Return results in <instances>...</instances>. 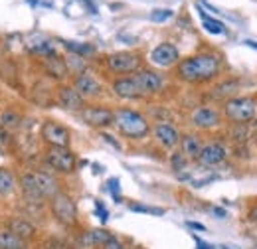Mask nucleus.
Here are the masks:
<instances>
[{
    "instance_id": "1",
    "label": "nucleus",
    "mask_w": 257,
    "mask_h": 249,
    "mask_svg": "<svg viewBox=\"0 0 257 249\" xmlns=\"http://www.w3.org/2000/svg\"><path fill=\"white\" fill-rule=\"evenodd\" d=\"M222 60L212 52H202L176 63V77L184 83H206L220 75Z\"/></svg>"
},
{
    "instance_id": "2",
    "label": "nucleus",
    "mask_w": 257,
    "mask_h": 249,
    "mask_svg": "<svg viewBox=\"0 0 257 249\" xmlns=\"http://www.w3.org/2000/svg\"><path fill=\"white\" fill-rule=\"evenodd\" d=\"M18 188L26 202L30 204H46L60 192V180L54 174L40 172V170H28L20 174Z\"/></svg>"
},
{
    "instance_id": "3",
    "label": "nucleus",
    "mask_w": 257,
    "mask_h": 249,
    "mask_svg": "<svg viewBox=\"0 0 257 249\" xmlns=\"http://www.w3.org/2000/svg\"><path fill=\"white\" fill-rule=\"evenodd\" d=\"M113 125L117 127V131L123 137L135 139V141L145 139L151 133L149 119L143 113L133 111V109H117V111H113Z\"/></svg>"
},
{
    "instance_id": "4",
    "label": "nucleus",
    "mask_w": 257,
    "mask_h": 249,
    "mask_svg": "<svg viewBox=\"0 0 257 249\" xmlns=\"http://www.w3.org/2000/svg\"><path fill=\"white\" fill-rule=\"evenodd\" d=\"M255 113L257 103L251 97H229L224 103V117L231 123H247Z\"/></svg>"
},
{
    "instance_id": "5",
    "label": "nucleus",
    "mask_w": 257,
    "mask_h": 249,
    "mask_svg": "<svg viewBox=\"0 0 257 249\" xmlns=\"http://www.w3.org/2000/svg\"><path fill=\"white\" fill-rule=\"evenodd\" d=\"M48 204H50L52 216L58 223L67 225V227L77 223V206H75V202H73V198L69 194L60 190Z\"/></svg>"
},
{
    "instance_id": "6",
    "label": "nucleus",
    "mask_w": 257,
    "mask_h": 249,
    "mask_svg": "<svg viewBox=\"0 0 257 249\" xmlns=\"http://www.w3.org/2000/svg\"><path fill=\"white\" fill-rule=\"evenodd\" d=\"M46 164L58 174H71L77 166V156L69 147H48L46 149Z\"/></svg>"
},
{
    "instance_id": "7",
    "label": "nucleus",
    "mask_w": 257,
    "mask_h": 249,
    "mask_svg": "<svg viewBox=\"0 0 257 249\" xmlns=\"http://www.w3.org/2000/svg\"><path fill=\"white\" fill-rule=\"evenodd\" d=\"M107 69L111 73H117V75H133L135 71H139L143 67V58L141 54L137 52H115V54H109L107 56Z\"/></svg>"
},
{
    "instance_id": "8",
    "label": "nucleus",
    "mask_w": 257,
    "mask_h": 249,
    "mask_svg": "<svg viewBox=\"0 0 257 249\" xmlns=\"http://www.w3.org/2000/svg\"><path fill=\"white\" fill-rule=\"evenodd\" d=\"M40 135H42V141L48 147H69L71 145L69 129L64 127L62 123H58V121H54V119H48V121L42 123Z\"/></svg>"
},
{
    "instance_id": "9",
    "label": "nucleus",
    "mask_w": 257,
    "mask_h": 249,
    "mask_svg": "<svg viewBox=\"0 0 257 249\" xmlns=\"http://www.w3.org/2000/svg\"><path fill=\"white\" fill-rule=\"evenodd\" d=\"M133 79H135V83H137V87H139V91H141L143 97L157 95L164 89V77L159 71L149 69V67H141L139 71H135Z\"/></svg>"
},
{
    "instance_id": "10",
    "label": "nucleus",
    "mask_w": 257,
    "mask_h": 249,
    "mask_svg": "<svg viewBox=\"0 0 257 249\" xmlns=\"http://www.w3.org/2000/svg\"><path fill=\"white\" fill-rule=\"evenodd\" d=\"M81 121L93 129H107L113 125V111L103 105H85L79 111Z\"/></svg>"
},
{
    "instance_id": "11",
    "label": "nucleus",
    "mask_w": 257,
    "mask_h": 249,
    "mask_svg": "<svg viewBox=\"0 0 257 249\" xmlns=\"http://www.w3.org/2000/svg\"><path fill=\"white\" fill-rule=\"evenodd\" d=\"M71 85L75 87V91L81 95L83 99H95V97H99V95L103 93L101 81L97 79L93 73H89L87 69L81 71V73H77L73 77V83Z\"/></svg>"
},
{
    "instance_id": "12",
    "label": "nucleus",
    "mask_w": 257,
    "mask_h": 249,
    "mask_svg": "<svg viewBox=\"0 0 257 249\" xmlns=\"http://www.w3.org/2000/svg\"><path fill=\"white\" fill-rule=\"evenodd\" d=\"M149 60H151L153 65H157V67H172V65H176V63L180 62V52H178V48L174 44L162 42V44H159L151 52Z\"/></svg>"
},
{
    "instance_id": "13",
    "label": "nucleus",
    "mask_w": 257,
    "mask_h": 249,
    "mask_svg": "<svg viewBox=\"0 0 257 249\" xmlns=\"http://www.w3.org/2000/svg\"><path fill=\"white\" fill-rule=\"evenodd\" d=\"M4 227L10 229L12 233H16L20 239H24L26 243L34 241L38 237V227L36 223L30 221L26 216H10V218L4 221Z\"/></svg>"
},
{
    "instance_id": "14",
    "label": "nucleus",
    "mask_w": 257,
    "mask_h": 249,
    "mask_svg": "<svg viewBox=\"0 0 257 249\" xmlns=\"http://www.w3.org/2000/svg\"><path fill=\"white\" fill-rule=\"evenodd\" d=\"M190 123L200 129V131H210V129H216L222 123V115L220 111L212 109V107H196L190 113Z\"/></svg>"
},
{
    "instance_id": "15",
    "label": "nucleus",
    "mask_w": 257,
    "mask_h": 249,
    "mask_svg": "<svg viewBox=\"0 0 257 249\" xmlns=\"http://www.w3.org/2000/svg\"><path fill=\"white\" fill-rule=\"evenodd\" d=\"M225 158H227V149H225L222 143H208V145H202V151L196 158V162L200 166H218L222 164Z\"/></svg>"
},
{
    "instance_id": "16",
    "label": "nucleus",
    "mask_w": 257,
    "mask_h": 249,
    "mask_svg": "<svg viewBox=\"0 0 257 249\" xmlns=\"http://www.w3.org/2000/svg\"><path fill=\"white\" fill-rule=\"evenodd\" d=\"M153 135H155L157 143L161 147H164V149H168V151H172V149H176L180 145V133H178V129L174 125L166 123V121L155 125L153 127Z\"/></svg>"
},
{
    "instance_id": "17",
    "label": "nucleus",
    "mask_w": 257,
    "mask_h": 249,
    "mask_svg": "<svg viewBox=\"0 0 257 249\" xmlns=\"http://www.w3.org/2000/svg\"><path fill=\"white\" fill-rule=\"evenodd\" d=\"M58 103L64 107L65 111H71V113H79L87 105L85 99L75 91L73 85H62L58 89Z\"/></svg>"
},
{
    "instance_id": "18",
    "label": "nucleus",
    "mask_w": 257,
    "mask_h": 249,
    "mask_svg": "<svg viewBox=\"0 0 257 249\" xmlns=\"http://www.w3.org/2000/svg\"><path fill=\"white\" fill-rule=\"evenodd\" d=\"M111 89L119 99H125V101H135V99L143 97L139 87H137V83H135V79H133V75H121V77L113 79Z\"/></svg>"
},
{
    "instance_id": "19",
    "label": "nucleus",
    "mask_w": 257,
    "mask_h": 249,
    "mask_svg": "<svg viewBox=\"0 0 257 249\" xmlns=\"http://www.w3.org/2000/svg\"><path fill=\"white\" fill-rule=\"evenodd\" d=\"M44 67H46V73L52 75L54 79H65V77L69 75L67 65H65V60H62L58 54L44 58Z\"/></svg>"
},
{
    "instance_id": "20",
    "label": "nucleus",
    "mask_w": 257,
    "mask_h": 249,
    "mask_svg": "<svg viewBox=\"0 0 257 249\" xmlns=\"http://www.w3.org/2000/svg\"><path fill=\"white\" fill-rule=\"evenodd\" d=\"M180 153L186 156V158H192L196 160L200 151H202V141L198 135H180Z\"/></svg>"
},
{
    "instance_id": "21",
    "label": "nucleus",
    "mask_w": 257,
    "mask_h": 249,
    "mask_svg": "<svg viewBox=\"0 0 257 249\" xmlns=\"http://www.w3.org/2000/svg\"><path fill=\"white\" fill-rule=\"evenodd\" d=\"M30 243L20 239L16 233H12L6 227H0V249H28Z\"/></svg>"
},
{
    "instance_id": "22",
    "label": "nucleus",
    "mask_w": 257,
    "mask_h": 249,
    "mask_svg": "<svg viewBox=\"0 0 257 249\" xmlns=\"http://www.w3.org/2000/svg\"><path fill=\"white\" fill-rule=\"evenodd\" d=\"M18 186V178L14 176V172L10 168L0 166V196H10L14 194V190Z\"/></svg>"
},
{
    "instance_id": "23",
    "label": "nucleus",
    "mask_w": 257,
    "mask_h": 249,
    "mask_svg": "<svg viewBox=\"0 0 257 249\" xmlns=\"http://www.w3.org/2000/svg\"><path fill=\"white\" fill-rule=\"evenodd\" d=\"M113 235L109 233V231H105V229H91V231H87V233H83V243L85 245H89V247H101L107 239H111Z\"/></svg>"
},
{
    "instance_id": "24",
    "label": "nucleus",
    "mask_w": 257,
    "mask_h": 249,
    "mask_svg": "<svg viewBox=\"0 0 257 249\" xmlns=\"http://www.w3.org/2000/svg\"><path fill=\"white\" fill-rule=\"evenodd\" d=\"M64 48L73 54V56H79V58H89L95 54V46L91 44H81V42H64Z\"/></svg>"
},
{
    "instance_id": "25",
    "label": "nucleus",
    "mask_w": 257,
    "mask_h": 249,
    "mask_svg": "<svg viewBox=\"0 0 257 249\" xmlns=\"http://www.w3.org/2000/svg\"><path fill=\"white\" fill-rule=\"evenodd\" d=\"M198 12H200V18H202V24H204V28L210 32V34H225V26L220 22V20H214V18H210L200 6H198Z\"/></svg>"
},
{
    "instance_id": "26",
    "label": "nucleus",
    "mask_w": 257,
    "mask_h": 249,
    "mask_svg": "<svg viewBox=\"0 0 257 249\" xmlns=\"http://www.w3.org/2000/svg\"><path fill=\"white\" fill-rule=\"evenodd\" d=\"M0 125L6 127V129H14V127L20 125V115L14 109H4L0 113Z\"/></svg>"
},
{
    "instance_id": "27",
    "label": "nucleus",
    "mask_w": 257,
    "mask_h": 249,
    "mask_svg": "<svg viewBox=\"0 0 257 249\" xmlns=\"http://www.w3.org/2000/svg\"><path fill=\"white\" fill-rule=\"evenodd\" d=\"M65 65H67V71L69 73H73V75H77V73H81V71H85L87 69V65L83 62V58H79V56H67V60H65Z\"/></svg>"
},
{
    "instance_id": "28",
    "label": "nucleus",
    "mask_w": 257,
    "mask_h": 249,
    "mask_svg": "<svg viewBox=\"0 0 257 249\" xmlns=\"http://www.w3.org/2000/svg\"><path fill=\"white\" fill-rule=\"evenodd\" d=\"M235 89H237V81H233V79H231V81H222L220 85H216L212 97L220 99V97H225V95H231Z\"/></svg>"
},
{
    "instance_id": "29",
    "label": "nucleus",
    "mask_w": 257,
    "mask_h": 249,
    "mask_svg": "<svg viewBox=\"0 0 257 249\" xmlns=\"http://www.w3.org/2000/svg\"><path fill=\"white\" fill-rule=\"evenodd\" d=\"M40 249H69L67 247V243L62 241V239H58V237H46L44 241H40Z\"/></svg>"
},
{
    "instance_id": "30",
    "label": "nucleus",
    "mask_w": 257,
    "mask_h": 249,
    "mask_svg": "<svg viewBox=\"0 0 257 249\" xmlns=\"http://www.w3.org/2000/svg\"><path fill=\"white\" fill-rule=\"evenodd\" d=\"M172 14H174V12H172L170 8H159V10H153V12H151V20L157 22V24H159V22H166V20L172 18Z\"/></svg>"
},
{
    "instance_id": "31",
    "label": "nucleus",
    "mask_w": 257,
    "mask_h": 249,
    "mask_svg": "<svg viewBox=\"0 0 257 249\" xmlns=\"http://www.w3.org/2000/svg\"><path fill=\"white\" fill-rule=\"evenodd\" d=\"M186 156L182 155V153H174V155L170 156V162H172V166H174V170H182L184 168V164H186Z\"/></svg>"
},
{
    "instance_id": "32",
    "label": "nucleus",
    "mask_w": 257,
    "mask_h": 249,
    "mask_svg": "<svg viewBox=\"0 0 257 249\" xmlns=\"http://www.w3.org/2000/svg\"><path fill=\"white\" fill-rule=\"evenodd\" d=\"M128 208H131L133 212H143V214H159V216L164 214V212L159 210V208H147V206H139V204H131Z\"/></svg>"
},
{
    "instance_id": "33",
    "label": "nucleus",
    "mask_w": 257,
    "mask_h": 249,
    "mask_svg": "<svg viewBox=\"0 0 257 249\" xmlns=\"http://www.w3.org/2000/svg\"><path fill=\"white\" fill-rule=\"evenodd\" d=\"M99 249H125V245H123L117 237H111V239H107Z\"/></svg>"
},
{
    "instance_id": "34",
    "label": "nucleus",
    "mask_w": 257,
    "mask_h": 249,
    "mask_svg": "<svg viewBox=\"0 0 257 249\" xmlns=\"http://www.w3.org/2000/svg\"><path fill=\"white\" fill-rule=\"evenodd\" d=\"M109 186H111V192H113V196L119 200V180H109Z\"/></svg>"
},
{
    "instance_id": "35",
    "label": "nucleus",
    "mask_w": 257,
    "mask_h": 249,
    "mask_svg": "<svg viewBox=\"0 0 257 249\" xmlns=\"http://www.w3.org/2000/svg\"><path fill=\"white\" fill-rule=\"evenodd\" d=\"M97 214L101 216V219H103V221H107V218H109V214H107V210H105V208H103V206H101L99 202H97Z\"/></svg>"
},
{
    "instance_id": "36",
    "label": "nucleus",
    "mask_w": 257,
    "mask_h": 249,
    "mask_svg": "<svg viewBox=\"0 0 257 249\" xmlns=\"http://www.w3.org/2000/svg\"><path fill=\"white\" fill-rule=\"evenodd\" d=\"M103 139H105L107 143H111L115 149H121V147H119V143H115V141H113V137H109V135H103Z\"/></svg>"
},
{
    "instance_id": "37",
    "label": "nucleus",
    "mask_w": 257,
    "mask_h": 249,
    "mask_svg": "<svg viewBox=\"0 0 257 249\" xmlns=\"http://www.w3.org/2000/svg\"><path fill=\"white\" fill-rule=\"evenodd\" d=\"M188 225H190V227H194V229H200V231H206V227H204L202 223H194V221H190Z\"/></svg>"
},
{
    "instance_id": "38",
    "label": "nucleus",
    "mask_w": 257,
    "mask_h": 249,
    "mask_svg": "<svg viewBox=\"0 0 257 249\" xmlns=\"http://www.w3.org/2000/svg\"><path fill=\"white\" fill-rule=\"evenodd\" d=\"M249 218L253 219V221H257V204L251 208V210H249Z\"/></svg>"
},
{
    "instance_id": "39",
    "label": "nucleus",
    "mask_w": 257,
    "mask_h": 249,
    "mask_svg": "<svg viewBox=\"0 0 257 249\" xmlns=\"http://www.w3.org/2000/svg\"><path fill=\"white\" fill-rule=\"evenodd\" d=\"M245 44H247L249 48H253V50H257V42H253V40H245Z\"/></svg>"
},
{
    "instance_id": "40",
    "label": "nucleus",
    "mask_w": 257,
    "mask_h": 249,
    "mask_svg": "<svg viewBox=\"0 0 257 249\" xmlns=\"http://www.w3.org/2000/svg\"><path fill=\"white\" fill-rule=\"evenodd\" d=\"M214 212H216V214H218V216H225V212H224V210H220V208H216V210H214Z\"/></svg>"
},
{
    "instance_id": "41",
    "label": "nucleus",
    "mask_w": 257,
    "mask_h": 249,
    "mask_svg": "<svg viewBox=\"0 0 257 249\" xmlns=\"http://www.w3.org/2000/svg\"><path fill=\"white\" fill-rule=\"evenodd\" d=\"M0 58H2V52H0Z\"/></svg>"
},
{
    "instance_id": "42",
    "label": "nucleus",
    "mask_w": 257,
    "mask_h": 249,
    "mask_svg": "<svg viewBox=\"0 0 257 249\" xmlns=\"http://www.w3.org/2000/svg\"><path fill=\"white\" fill-rule=\"evenodd\" d=\"M224 249H227V247H224Z\"/></svg>"
}]
</instances>
